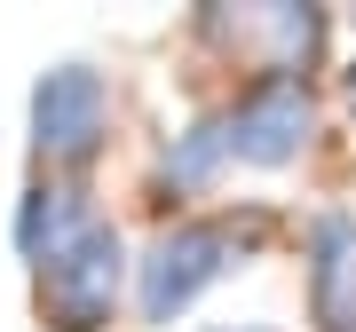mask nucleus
Here are the masks:
<instances>
[{
  "mask_svg": "<svg viewBox=\"0 0 356 332\" xmlns=\"http://www.w3.org/2000/svg\"><path fill=\"white\" fill-rule=\"evenodd\" d=\"M119 277H127L119 230H111V222H88L56 261H40V308H48V324H56V332H95V324H111Z\"/></svg>",
  "mask_w": 356,
  "mask_h": 332,
  "instance_id": "f257e3e1",
  "label": "nucleus"
},
{
  "mask_svg": "<svg viewBox=\"0 0 356 332\" xmlns=\"http://www.w3.org/2000/svg\"><path fill=\"white\" fill-rule=\"evenodd\" d=\"M222 135H229V158L245 166H293L309 151V88L285 72H261L238 95V111L222 119Z\"/></svg>",
  "mask_w": 356,
  "mask_h": 332,
  "instance_id": "f03ea898",
  "label": "nucleus"
},
{
  "mask_svg": "<svg viewBox=\"0 0 356 332\" xmlns=\"http://www.w3.org/2000/svg\"><path fill=\"white\" fill-rule=\"evenodd\" d=\"M214 277H229V230L222 222H182V230H166L151 245V261H143V317L151 324L182 317Z\"/></svg>",
  "mask_w": 356,
  "mask_h": 332,
  "instance_id": "7ed1b4c3",
  "label": "nucleus"
},
{
  "mask_svg": "<svg viewBox=\"0 0 356 332\" xmlns=\"http://www.w3.org/2000/svg\"><path fill=\"white\" fill-rule=\"evenodd\" d=\"M111 127V88L95 64H56L32 88V142L48 158H88Z\"/></svg>",
  "mask_w": 356,
  "mask_h": 332,
  "instance_id": "20e7f679",
  "label": "nucleus"
},
{
  "mask_svg": "<svg viewBox=\"0 0 356 332\" xmlns=\"http://www.w3.org/2000/svg\"><path fill=\"white\" fill-rule=\"evenodd\" d=\"M309 301L325 332H356V222L325 214L309 238Z\"/></svg>",
  "mask_w": 356,
  "mask_h": 332,
  "instance_id": "39448f33",
  "label": "nucleus"
},
{
  "mask_svg": "<svg viewBox=\"0 0 356 332\" xmlns=\"http://www.w3.org/2000/svg\"><path fill=\"white\" fill-rule=\"evenodd\" d=\"M88 198L72 190V182H48V190H32L24 198V214H16V245H24V261H56L64 245L88 230Z\"/></svg>",
  "mask_w": 356,
  "mask_h": 332,
  "instance_id": "423d86ee",
  "label": "nucleus"
},
{
  "mask_svg": "<svg viewBox=\"0 0 356 332\" xmlns=\"http://www.w3.org/2000/svg\"><path fill=\"white\" fill-rule=\"evenodd\" d=\"M229 158V135L214 127V119H206V127H191L175 142V151H166V182H175V190H198L206 174H214V166Z\"/></svg>",
  "mask_w": 356,
  "mask_h": 332,
  "instance_id": "0eeeda50",
  "label": "nucleus"
},
{
  "mask_svg": "<svg viewBox=\"0 0 356 332\" xmlns=\"http://www.w3.org/2000/svg\"><path fill=\"white\" fill-rule=\"evenodd\" d=\"M348 95H356V72H348Z\"/></svg>",
  "mask_w": 356,
  "mask_h": 332,
  "instance_id": "6e6552de",
  "label": "nucleus"
},
{
  "mask_svg": "<svg viewBox=\"0 0 356 332\" xmlns=\"http://www.w3.org/2000/svg\"><path fill=\"white\" fill-rule=\"evenodd\" d=\"M214 332H229V324H214Z\"/></svg>",
  "mask_w": 356,
  "mask_h": 332,
  "instance_id": "1a4fd4ad",
  "label": "nucleus"
}]
</instances>
